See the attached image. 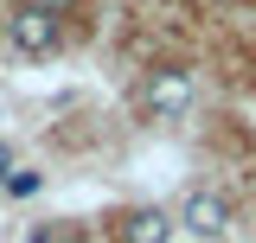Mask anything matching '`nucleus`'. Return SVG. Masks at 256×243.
I'll return each mask as SVG.
<instances>
[{"label":"nucleus","mask_w":256,"mask_h":243,"mask_svg":"<svg viewBox=\"0 0 256 243\" xmlns=\"http://www.w3.org/2000/svg\"><path fill=\"white\" fill-rule=\"evenodd\" d=\"M6 38H13V52H26V58H52L58 52V20L45 13V6H20L13 13V26H6Z\"/></svg>","instance_id":"f257e3e1"},{"label":"nucleus","mask_w":256,"mask_h":243,"mask_svg":"<svg viewBox=\"0 0 256 243\" xmlns=\"http://www.w3.org/2000/svg\"><path fill=\"white\" fill-rule=\"evenodd\" d=\"M148 109H154V116H186L192 109V70L160 64L154 77H148Z\"/></svg>","instance_id":"f03ea898"},{"label":"nucleus","mask_w":256,"mask_h":243,"mask_svg":"<svg viewBox=\"0 0 256 243\" xmlns=\"http://www.w3.org/2000/svg\"><path fill=\"white\" fill-rule=\"evenodd\" d=\"M224 224H230V205H224L218 192H192L186 198V230L192 237H218Z\"/></svg>","instance_id":"7ed1b4c3"},{"label":"nucleus","mask_w":256,"mask_h":243,"mask_svg":"<svg viewBox=\"0 0 256 243\" xmlns=\"http://www.w3.org/2000/svg\"><path fill=\"white\" fill-rule=\"evenodd\" d=\"M173 237V224H166V212H154V205H141V212L122 218V243H166Z\"/></svg>","instance_id":"20e7f679"},{"label":"nucleus","mask_w":256,"mask_h":243,"mask_svg":"<svg viewBox=\"0 0 256 243\" xmlns=\"http://www.w3.org/2000/svg\"><path fill=\"white\" fill-rule=\"evenodd\" d=\"M38 186H45V180H38V173H32V166H26V173H6V192H13V198H32V192H38Z\"/></svg>","instance_id":"39448f33"},{"label":"nucleus","mask_w":256,"mask_h":243,"mask_svg":"<svg viewBox=\"0 0 256 243\" xmlns=\"http://www.w3.org/2000/svg\"><path fill=\"white\" fill-rule=\"evenodd\" d=\"M32 6H45V13H52V20H64V13H70V6H77V0H32Z\"/></svg>","instance_id":"423d86ee"},{"label":"nucleus","mask_w":256,"mask_h":243,"mask_svg":"<svg viewBox=\"0 0 256 243\" xmlns=\"http://www.w3.org/2000/svg\"><path fill=\"white\" fill-rule=\"evenodd\" d=\"M26 243H64V230H32Z\"/></svg>","instance_id":"0eeeda50"},{"label":"nucleus","mask_w":256,"mask_h":243,"mask_svg":"<svg viewBox=\"0 0 256 243\" xmlns=\"http://www.w3.org/2000/svg\"><path fill=\"white\" fill-rule=\"evenodd\" d=\"M0 186H6V148H0Z\"/></svg>","instance_id":"6e6552de"}]
</instances>
